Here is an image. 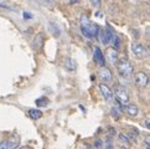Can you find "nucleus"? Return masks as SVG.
Segmentation results:
<instances>
[{"label": "nucleus", "mask_w": 150, "mask_h": 149, "mask_svg": "<svg viewBox=\"0 0 150 149\" xmlns=\"http://www.w3.org/2000/svg\"><path fill=\"white\" fill-rule=\"evenodd\" d=\"M0 149H9L8 140H3V142H0Z\"/></svg>", "instance_id": "aec40b11"}, {"label": "nucleus", "mask_w": 150, "mask_h": 149, "mask_svg": "<svg viewBox=\"0 0 150 149\" xmlns=\"http://www.w3.org/2000/svg\"><path fill=\"white\" fill-rule=\"evenodd\" d=\"M99 91H100V93H102V96L107 99V101H112L114 98V93H113V91L108 87V84L107 83H103L102 82L100 84H99Z\"/></svg>", "instance_id": "6e6552de"}, {"label": "nucleus", "mask_w": 150, "mask_h": 149, "mask_svg": "<svg viewBox=\"0 0 150 149\" xmlns=\"http://www.w3.org/2000/svg\"><path fill=\"white\" fill-rule=\"evenodd\" d=\"M89 1H91V4H92L93 6L98 8L99 5H100V3H102V0H89Z\"/></svg>", "instance_id": "4be33fe9"}, {"label": "nucleus", "mask_w": 150, "mask_h": 149, "mask_svg": "<svg viewBox=\"0 0 150 149\" xmlns=\"http://www.w3.org/2000/svg\"><path fill=\"white\" fill-rule=\"evenodd\" d=\"M134 81H135V84L139 87H145L146 84L149 83V77L145 72H138L135 73V76H134Z\"/></svg>", "instance_id": "20e7f679"}, {"label": "nucleus", "mask_w": 150, "mask_h": 149, "mask_svg": "<svg viewBox=\"0 0 150 149\" xmlns=\"http://www.w3.org/2000/svg\"><path fill=\"white\" fill-rule=\"evenodd\" d=\"M120 149H128V148H125V147H122V148H120Z\"/></svg>", "instance_id": "c85d7f7f"}, {"label": "nucleus", "mask_w": 150, "mask_h": 149, "mask_svg": "<svg viewBox=\"0 0 150 149\" xmlns=\"http://www.w3.org/2000/svg\"><path fill=\"white\" fill-rule=\"evenodd\" d=\"M78 1H79V0H69V3H71V4H76Z\"/></svg>", "instance_id": "bb28decb"}, {"label": "nucleus", "mask_w": 150, "mask_h": 149, "mask_svg": "<svg viewBox=\"0 0 150 149\" xmlns=\"http://www.w3.org/2000/svg\"><path fill=\"white\" fill-rule=\"evenodd\" d=\"M93 60H94V62L97 63L99 67H104V65H105V57H104L103 52H102V50L99 49V47H96V49H94Z\"/></svg>", "instance_id": "1a4fd4ad"}, {"label": "nucleus", "mask_w": 150, "mask_h": 149, "mask_svg": "<svg viewBox=\"0 0 150 149\" xmlns=\"http://www.w3.org/2000/svg\"><path fill=\"white\" fill-rule=\"evenodd\" d=\"M94 145L97 147V148H102V147H103V143H102V140L98 139V140H96V142H94Z\"/></svg>", "instance_id": "5701e85b"}, {"label": "nucleus", "mask_w": 150, "mask_h": 149, "mask_svg": "<svg viewBox=\"0 0 150 149\" xmlns=\"http://www.w3.org/2000/svg\"><path fill=\"white\" fill-rule=\"evenodd\" d=\"M98 35H99V40H100V42L103 45H108L110 42V40H112V37H113V33H112L109 29L99 30Z\"/></svg>", "instance_id": "0eeeda50"}, {"label": "nucleus", "mask_w": 150, "mask_h": 149, "mask_svg": "<svg viewBox=\"0 0 150 149\" xmlns=\"http://www.w3.org/2000/svg\"><path fill=\"white\" fill-rule=\"evenodd\" d=\"M107 57H108V60L110 63H113V65H115V63H118V51L114 50V49H108V51H107Z\"/></svg>", "instance_id": "9d476101"}, {"label": "nucleus", "mask_w": 150, "mask_h": 149, "mask_svg": "<svg viewBox=\"0 0 150 149\" xmlns=\"http://www.w3.org/2000/svg\"><path fill=\"white\" fill-rule=\"evenodd\" d=\"M18 149H34V148H31V147H29V145H24V147L18 148Z\"/></svg>", "instance_id": "393cba45"}, {"label": "nucleus", "mask_w": 150, "mask_h": 149, "mask_svg": "<svg viewBox=\"0 0 150 149\" xmlns=\"http://www.w3.org/2000/svg\"><path fill=\"white\" fill-rule=\"evenodd\" d=\"M132 52L135 57L143 58L146 55V49H145V46L142 45V44H133L132 45Z\"/></svg>", "instance_id": "39448f33"}, {"label": "nucleus", "mask_w": 150, "mask_h": 149, "mask_svg": "<svg viewBox=\"0 0 150 149\" xmlns=\"http://www.w3.org/2000/svg\"><path fill=\"white\" fill-rule=\"evenodd\" d=\"M99 77L102 79L103 83H110L113 81V76H112V72L109 68H107L105 66L104 67H100L99 68Z\"/></svg>", "instance_id": "423d86ee"}, {"label": "nucleus", "mask_w": 150, "mask_h": 149, "mask_svg": "<svg viewBox=\"0 0 150 149\" xmlns=\"http://www.w3.org/2000/svg\"><path fill=\"white\" fill-rule=\"evenodd\" d=\"M145 149H150V148H145Z\"/></svg>", "instance_id": "c756f323"}, {"label": "nucleus", "mask_w": 150, "mask_h": 149, "mask_svg": "<svg viewBox=\"0 0 150 149\" xmlns=\"http://www.w3.org/2000/svg\"><path fill=\"white\" fill-rule=\"evenodd\" d=\"M110 42H112V45H113V49H114V50L118 51V50L120 49V37H118V36L113 35V37H112Z\"/></svg>", "instance_id": "dca6fc26"}, {"label": "nucleus", "mask_w": 150, "mask_h": 149, "mask_svg": "<svg viewBox=\"0 0 150 149\" xmlns=\"http://www.w3.org/2000/svg\"><path fill=\"white\" fill-rule=\"evenodd\" d=\"M110 113H112V116H114L115 118H119V112L117 111V108H115V107H113V108H112Z\"/></svg>", "instance_id": "412c9836"}, {"label": "nucleus", "mask_w": 150, "mask_h": 149, "mask_svg": "<svg viewBox=\"0 0 150 149\" xmlns=\"http://www.w3.org/2000/svg\"><path fill=\"white\" fill-rule=\"evenodd\" d=\"M114 96L118 98V101H119L120 103H128V101H129V94H128V92L122 86H119V84H117L114 88Z\"/></svg>", "instance_id": "7ed1b4c3"}, {"label": "nucleus", "mask_w": 150, "mask_h": 149, "mask_svg": "<svg viewBox=\"0 0 150 149\" xmlns=\"http://www.w3.org/2000/svg\"><path fill=\"white\" fill-rule=\"evenodd\" d=\"M20 143V138L18 136H13L8 139V144H9V149H18Z\"/></svg>", "instance_id": "9b49d317"}, {"label": "nucleus", "mask_w": 150, "mask_h": 149, "mask_svg": "<svg viewBox=\"0 0 150 149\" xmlns=\"http://www.w3.org/2000/svg\"><path fill=\"white\" fill-rule=\"evenodd\" d=\"M36 104L39 106V107L46 106V104H49V99H47L46 97H41V98H39V99H36Z\"/></svg>", "instance_id": "a211bd4d"}, {"label": "nucleus", "mask_w": 150, "mask_h": 149, "mask_svg": "<svg viewBox=\"0 0 150 149\" xmlns=\"http://www.w3.org/2000/svg\"><path fill=\"white\" fill-rule=\"evenodd\" d=\"M79 25H81V31L82 34L88 37V39H93V37H97L98 33H99V28L97 24L92 23L86 15H82L81 19H79Z\"/></svg>", "instance_id": "f257e3e1"}, {"label": "nucleus", "mask_w": 150, "mask_h": 149, "mask_svg": "<svg viewBox=\"0 0 150 149\" xmlns=\"http://www.w3.org/2000/svg\"><path fill=\"white\" fill-rule=\"evenodd\" d=\"M24 16H26L25 19H31V15H30V14H28V13H24Z\"/></svg>", "instance_id": "a878e982"}, {"label": "nucleus", "mask_w": 150, "mask_h": 149, "mask_svg": "<svg viewBox=\"0 0 150 149\" xmlns=\"http://www.w3.org/2000/svg\"><path fill=\"white\" fill-rule=\"evenodd\" d=\"M144 124H145V127H146V128H149V129H150V121L145 119V121H144Z\"/></svg>", "instance_id": "b1692460"}, {"label": "nucleus", "mask_w": 150, "mask_h": 149, "mask_svg": "<svg viewBox=\"0 0 150 149\" xmlns=\"http://www.w3.org/2000/svg\"><path fill=\"white\" fill-rule=\"evenodd\" d=\"M34 47L36 50H40L41 47H42V45H44V35L42 34H37L36 35V37L34 39Z\"/></svg>", "instance_id": "4468645a"}, {"label": "nucleus", "mask_w": 150, "mask_h": 149, "mask_svg": "<svg viewBox=\"0 0 150 149\" xmlns=\"http://www.w3.org/2000/svg\"><path fill=\"white\" fill-rule=\"evenodd\" d=\"M117 68H118V72L122 77H124L127 79H129L133 76V71H134V67L132 65V62L127 58H120L117 63Z\"/></svg>", "instance_id": "f03ea898"}, {"label": "nucleus", "mask_w": 150, "mask_h": 149, "mask_svg": "<svg viewBox=\"0 0 150 149\" xmlns=\"http://www.w3.org/2000/svg\"><path fill=\"white\" fill-rule=\"evenodd\" d=\"M65 67H66V70L67 71H76V67H77V63L76 61L73 60V58H66L65 60Z\"/></svg>", "instance_id": "ddd939ff"}, {"label": "nucleus", "mask_w": 150, "mask_h": 149, "mask_svg": "<svg viewBox=\"0 0 150 149\" xmlns=\"http://www.w3.org/2000/svg\"><path fill=\"white\" fill-rule=\"evenodd\" d=\"M45 1H47V3H51V1H52V0H45Z\"/></svg>", "instance_id": "cd10ccee"}, {"label": "nucleus", "mask_w": 150, "mask_h": 149, "mask_svg": "<svg viewBox=\"0 0 150 149\" xmlns=\"http://www.w3.org/2000/svg\"><path fill=\"white\" fill-rule=\"evenodd\" d=\"M29 117L33 119H40L42 117V112L40 109H36V108H33L29 111Z\"/></svg>", "instance_id": "2eb2a0df"}, {"label": "nucleus", "mask_w": 150, "mask_h": 149, "mask_svg": "<svg viewBox=\"0 0 150 149\" xmlns=\"http://www.w3.org/2000/svg\"><path fill=\"white\" fill-rule=\"evenodd\" d=\"M49 26H50V31H51V33L53 34V36H56V37H58V36H60L61 31H60V29L57 28V25H56V24L50 23V24H49Z\"/></svg>", "instance_id": "f3484780"}, {"label": "nucleus", "mask_w": 150, "mask_h": 149, "mask_svg": "<svg viewBox=\"0 0 150 149\" xmlns=\"http://www.w3.org/2000/svg\"><path fill=\"white\" fill-rule=\"evenodd\" d=\"M124 109H125V112L130 117H135L139 113V109H138V107H137L135 104H127L125 107H124Z\"/></svg>", "instance_id": "f8f14e48"}, {"label": "nucleus", "mask_w": 150, "mask_h": 149, "mask_svg": "<svg viewBox=\"0 0 150 149\" xmlns=\"http://www.w3.org/2000/svg\"><path fill=\"white\" fill-rule=\"evenodd\" d=\"M118 138H119V140H120L122 143H124V144H129V138H128L125 134L120 133V134L118 136Z\"/></svg>", "instance_id": "6ab92c4d"}]
</instances>
